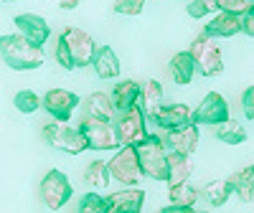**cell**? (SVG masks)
<instances>
[{
    "instance_id": "1",
    "label": "cell",
    "mask_w": 254,
    "mask_h": 213,
    "mask_svg": "<svg viewBox=\"0 0 254 213\" xmlns=\"http://www.w3.org/2000/svg\"><path fill=\"white\" fill-rule=\"evenodd\" d=\"M0 58H3V63H8L13 71H33L46 61L44 49L31 44V41L23 38L20 33L0 36Z\"/></svg>"
},
{
    "instance_id": "2",
    "label": "cell",
    "mask_w": 254,
    "mask_h": 213,
    "mask_svg": "<svg viewBox=\"0 0 254 213\" xmlns=\"http://www.w3.org/2000/svg\"><path fill=\"white\" fill-rule=\"evenodd\" d=\"M137 158L142 175L153 178V180H165L168 178V150H165V140L147 132V137L137 145Z\"/></svg>"
},
{
    "instance_id": "3",
    "label": "cell",
    "mask_w": 254,
    "mask_h": 213,
    "mask_svg": "<svg viewBox=\"0 0 254 213\" xmlns=\"http://www.w3.org/2000/svg\"><path fill=\"white\" fill-rule=\"evenodd\" d=\"M188 53L193 56V61H196V71H201L203 76H219L224 71L221 49H219V44L211 36L198 33L193 38V44H190Z\"/></svg>"
},
{
    "instance_id": "4",
    "label": "cell",
    "mask_w": 254,
    "mask_h": 213,
    "mask_svg": "<svg viewBox=\"0 0 254 213\" xmlns=\"http://www.w3.org/2000/svg\"><path fill=\"white\" fill-rule=\"evenodd\" d=\"M38 196H41V203L49 211H59L71 201L74 185L69 183V178L64 175L61 170H49L44 175V180H41V185H38Z\"/></svg>"
},
{
    "instance_id": "5",
    "label": "cell",
    "mask_w": 254,
    "mask_h": 213,
    "mask_svg": "<svg viewBox=\"0 0 254 213\" xmlns=\"http://www.w3.org/2000/svg\"><path fill=\"white\" fill-rule=\"evenodd\" d=\"M59 41L64 44V49L69 51V56L74 61V69L92 66V56L97 51V44H94V38L87 31H81L76 26H66V28L61 31Z\"/></svg>"
},
{
    "instance_id": "6",
    "label": "cell",
    "mask_w": 254,
    "mask_h": 213,
    "mask_svg": "<svg viewBox=\"0 0 254 213\" xmlns=\"http://www.w3.org/2000/svg\"><path fill=\"white\" fill-rule=\"evenodd\" d=\"M79 130L84 140H87V150H115V147H120L112 119H97V117L84 114Z\"/></svg>"
},
{
    "instance_id": "7",
    "label": "cell",
    "mask_w": 254,
    "mask_h": 213,
    "mask_svg": "<svg viewBox=\"0 0 254 213\" xmlns=\"http://www.w3.org/2000/svg\"><path fill=\"white\" fill-rule=\"evenodd\" d=\"M115 132H117L120 147H125V145L137 147L147 137V132H150V130H147V119L140 112L137 104L130 106V109H125V112H120V117L115 122Z\"/></svg>"
},
{
    "instance_id": "8",
    "label": "cell",
    "mask_w": 254,
    "mask_h": 213,
    "mask_svg": "<svg viewBox=\"0 0 254 213\" xmlns=\"http://www.w3.org/2000/svg\"><path fill=\"white\" fill-rule=\"evenodd\" d=\"M110 165V175L115 180H120L122 185H140L142 180V167H140V158H137V147L125 145L117 150V155L107 162Z\"/></svg>"
},
{
    "instance_id": "9",
    "label": "cell",
    "mask_w": 254,
    "mask_h": 213,
    "mask_svg": "<svg viewBox=\"0 0 254 213\" xmlns=\"http://www.w3.org/2000/svg\"><path fill=\"white\" fill-rule=\"evenodd\" d=\"M44 137L51 147H56V150L66 153V155H81L84 150H87V140H84L81 130L79 127H71V124H46L44 127Z\"/></svg>"
},
{
    "instance_id": "10",
    "label": "cell",
    "mask_w": 254,
    "mask_h": 213,
    "mask_svg": "<svg viewBox=\"0 0 254 213\" xmlns=\"http://www.w3.org/2000/svg\"><path fill=\"white\" fill-rule=\"evenodd\" d=\"M79 104H81L79 94L69 92V89H49L46 97L41 99V106H44L56 122H69Z\"/></svg>"
},
{
    "instance_id": "11",
    "label": "cell",
    "mask_w": 254,
    "mask_h": 213,
    "mask_svg": "<svg viewBox=\"0 0 254 213\" xmlns=\"http://www.w3.org/2000/svg\"><path fill=\"white\" fill-rule=\"evenodd\" d=\"M226 119H229V104L219 92L206 94L203 102L193 109V114H190V122L193 124H211V127H216Z\"/></svg>"
},
{
    "instance_id": "12",
    "label": "cell",
    "mask_w": 254,
    "mask_h": 213,
    "mask_svg": "<svg viewBox=\"0 0 254 213\" xmlns=\"http://www.w3.org/2000/svg\"><path fill=\"white\" fill-rule=\"evenodd\" d=\"M15 26H18L20 36L28 38L31 44H36L41 49H44V44L51 38V26L41 15H36V13H20V15H15Z\"/></svg>"
},
{
    "instance_id": "13",
    "label": "cell",
    "mask_w": 254,
    "mask_h": 213,
    "mask_svg": "<svg viewBox=\"0 0 254 213\" xmlns=\"http://www.w3.org/2000/svg\"><path fill=\"white\" fill-rule=\"evenodd\" d=\"M198 124H186L181 130H168L165 132V147L171 153H183V155H193L196 147H198Z\"/></svg>"
},
{
    "instance_id": "14",
    "label": "cell",
    "mask_w": 254,
    "mask_h": 213,
    "mask_svg": "<svg viewBox=\"0 0 254 213\" xmlns=\"http://www.w3.org/2000/svg\"><path fill=\"white\" fill-rule=\"evenodd\" d=\"M142 203H145V190L125 188L107 196V213H140Z\"/></svg>"
},
{
    "instance_id": "15",
    "label": "cell",
    "mask_w": 254,
    "mask_h": 213,
    "mask_svg": "<svg viewBox=\"0 0 254 213\" xmlns=\"http://www.w3.org/2000/svg\"><path fill=\"white\" fill-rule=\"evenodd\" d=\"M137 106H140V112L145 114V119H153L155 122L158 112L163 109V87H160V81L150 79V81L140 84Z\"/></svg>"
},
{
    "instance_id": "16",
    "label": "cell",
    "mask_w": 254,
    "mask_h": 213,
    "mask_svg": "<svg viewBox=\"0 0 254 213\" xmlns=\"http://www.w3.org/2000/svg\"><path fill=\"white\" fill-rule=\"evenodd\" d=\"M190 114H193V109H190L188 104H163V109L158 112L155 117V124L160 127V130H181V127L190 124Z\"/></svg>"
},
{
    "instance_id": "17",
    "label": "cell",
    "mask_w": 254,
    "mask_h": 213,
    "mask_svg": "<svg viewBox=\"0 0 254 213\" xmlns=\"http://www.w3.org/2000/svg\"><path fill=\"white\" fill-rule=\"evenodd\" d=\"M203 33L211 36V38H231V36L242 33V18L231 15V13H219L206 23Z\"/></svg>"
},
{
    "instance_id": "18",
    "label": "cell",
    "mask_w": 254,
    "mask_h": 213,
    "mask_svg": "<svg viewBox=\"0 0 254 213\" xmlns=\"http://www.w3.org/2000/svg\"><path fill=\"white\" fill-rule=\"evenodd\" d=\"M92 66H94V71H97L99 79H117L120 71H122L120 58H117V53L112 51V46L97 49L94 56H92Z\"/></svg>"
},
{
    "instance_id": "19",
    "label": "cell",
    "mask_w": 254,
    "mask_h": 213,
    "mask_svg": "<svg viewBox=\"0 0 254 213\" xmlns=\"http://www.w3.org/2000/svg\"><path fill=\"white\" fill-rule=\"evenodd\" d=\"M229 185H231V193H234L239 201L252 203L254 201V165H247V167L237 170V173L229 178Z\"/></svg>"
},
{
    "instance_id": "20",
    "label": "cell",
    "mask_w": 254,
    "mask_h": 213,
    "mask_svg": "<svg viewBox=\"0 0 254 213\" xmlns=\"http://www.w3.org/2000/svg\"><path fill=\"white\" fill-rule=\"evenodd\" d=\"M188 158L190 155H183V153H168V178H165L168 185H178L190 178L193 165H190Z\"/></svg>"
},
{
    "instance_id": "21",
    "label": "cell",
    "mask_w": 254,
    "mask_h": 213,
    "mask_svg": "<svg viewBox=\"0 0 254 213\" xmlns=\"http://www.w3.org/2000/svg\"><path fill=\"white\" fill-rule=\"evenodd\" d=\"M137 97H140V84L132 79H125L112 92V104L117 112H125V109H130V106L137 104Z\"/></svg>"
},
{
    "instance_id": "22",
    "label": "cell",
    "mask_w": 254,
    "mask_h": 213,
    "mask_svg": "<svg viewBox=\"0 0 254 213\" xmlns=\"http://www.w3.org/2000/svg\"><path fill=\"white\" fill-rule=\"evenodd\" d=\"M115 104H112V97L104 94V92H94L87 97L84 102V114L89 117H97V119H112L115 117Z\"/></svg>"
},
{
    "instance_id": "23",
    "label": "cell",
    "mask_w": 254,
    "mask_h": 213,
    "mask_svg": "<svg viewBox=\"0 0 254 213\" xmlns=\"http://www.w3.org/2000/svg\"><path fill=\"white\" fill-rule=\"evenodd\" d=\"M171 74H173V81L176 84H190L193 81V74H196V61L188 51H181L171 58Z\"/></svg>"
},
{
    "instance_id": "24",
    "label": "cell",
    "mask_w": 254,
    "mask_h": 213,
    "mask_svg": "<svg viewBox=\"0 0 254 213\" xmlns=\"http://www.w3.org/2000/svg\"><path fill=\"white\" fill-rule=\"evenodd\" d=\"M214 135L224 142V145H242L247 140V130H244V124H239L237 119H226L221 124L214 127Z\"/></svg>"
},
{
    "instance_id": "25",
    "label": "cell",
    "mask_w": 254,
    "mask_h": 213,
    "mask_svg": "<svg viewBox=\"0 0 254 213\" xmlns=\"http://www.w3.org/2000/svg\"><path fill=\"white\" fill-rule=\"evenodd\" d=\"M168 201L176 208H193L196 201H198V190L188 183H178V185H171L168 188Z\"/></svg>"
},
{
    "instance_id": "26",
    "label": "cell",
    "mask_w": 254,
    "mask_h": 213,
    "mask_svg": "<svg viewBox=\"0 0 254 213\" xmlns=\"http://www.w3.org/2000/svg\"><path fill=\"white\" fill-rule=\"evenodd\" d=\"M198 196H203V201L208 206H224L231 196V185H229V180H211L203 185Z\"/></svg>"
},
{
    "instance_id": "27",
    "label": "cell",
    "mask_w": 254,
    "mask_h": 213,
    "mask_svg": "<svg viewBox=\"0 0 254 213\" xmlns=\"http://www.w3.org/2000/svg\"><path fill=\"white\" fill-rule=\"evenodd\" d=\"M110 165L104 160H92L87 162V170H84V180L94 188H110Z\"/></svg>"
},
{
    "instance_id": "28",
    "label": "cell",
    "mask_w": 254,
    "mask_h": 213,
    "mask_svg": "<svg viewBox=\"0 0 254 213\" xmlns=\"http://www.w3.org/2000/svg\"><path fill=\"white\" fill-rule=\"evenodd\" d=\"M76 213H107V198L99 196V193H84Z\"/></svg>"
},
{
    "instance_id": "29",
    "label": "cell",
    "mask_w": 254,
    "mask_h": 213,
    "mask_svg": "<svg viewBox=\"0 0 254 213\" xmlns=\"http://www.w3.org/2000/svg\"><path fill=\"white\" fill-rule=\"evenodd\" d=\"M13 104H15V109H18V112L33 114L38 106H41V97H38L36 92H31V89H23V92H18V94H15Z\"/></svg>"
},
{
    "instance_id": "30",
    "label": "cell",
    "mask_w": 254,
    "mask_h": 213,
    "mask_svg": "<svg viewBox=\"0 0 254 213\" xmlns=\"http://www.w3.org/2000/svg\"><path fill=\"white\" fill-rule=\"evenodd\" d=\"M214 8H216V0H190V3L186 5L190 18H208L211 13H214Z\"/></svg>"
},
{
    "instance_id": "31",
    "label": "cell",
    "mask_w": 254,
    "mask_h": 213,
    "mask_svg": "<svg viewBox=\"0 0 254 213\" xmlns=\"http://www.w3.org/2000/svg\"><path fill=\"white\" fill-rule=\"evenodd\" d=\"M249 0H216V8L221 10V13H231V15H244L247 10H249Z\"/></svg>"
},
{
    "instance_id": "32",
    "label": "cell",
    "mask_w": 254,
    "mask_h": 213,
    "mask_svg": "<svg viewBox=\"0 0 254 213\" xmlns=\"http://www.w3.org/2000/svg\"><path fill=\"white\" fill-rule=\"evenodd\" d=\"M147 0H115V13L120 15H140Z\"/></svg>"
},
{
    "instance_id": "33",
    "label": "cell",
    "mask_w": 254,
    "mask_h": 213,
    "mask_svg": "<svg viewBox=\"0 0 254 213\" xmlns=\"http://www.w3.org/2000/svg\"><path fill=\"white\" fill-rule=\"evenodd\" d=\"M242 112L249 122H254V87H247L242 94Z\"/></svg>"
},
{
    "instance_id": "34",
    "label": "cell",
    "mask_w": 254,
    "mask_h": 213,
    "mask_svg": "<svg viewBox=\"0 0 254 213\" xmlns=\"http://www.w3.org/2000/svg\"><path fill=\"white\" fill-rule=\"evenodd\" d=\"M56 61L61 63V69H66V71H71L74 69V61H71V56H69V51L66 49H64V44H61V41H59V44H56Z\"/></svg>"
},
{
    "instance_id": "35",
    "label": "cell",
    "mask_w": 254,
    "mask_h": 213,
    "mask_svg": "<svg viewBox=\"0 0 254 213\" xmlns=\"http://www.w3.org/2000/svg\"><path fill=\"white\" fill-rule=\"evenodd\" d=\"M242 33H247V36L254 38V3H252L249 10L242 15Z\"/></svg>"
},
{
    "instance_id": "36",
    "label": "cell",
    "mask_w": 254,
    "mask_h": 213,
    "mask_svg": "<svg viewBox=\"0 0 254 213\" xmlns=\"http://www.w3.org/2000/svg\"><path fill=\"white\" fill-rule=\"evenodd\" d=\"M165 213H193V208H176V206H168V208H163Z\"/></svg>"
},
{
    "instance_id": "37",
    "label": "cell",
    "mask_w": 254,
    "mask_h": 213,
    "mask_svg": "<svg viewBox=\"0 0 254 213\" xmlns=\"http://www.w3.org/2000/svg\"><path fill=\"white\" fill-rule=\"evenodd\" d=\"M76 5H79V0H61V8L64 10H74Z\"/></svg>"
},
{
    "instance_id": "38",
    "label": "cell",
    "mask_w": 254,
    "mask_h": 213,
    "mask_svg": "<svg viewBox=\"0 0 254 213\" xmlns=\"http://www.w3.org/2000/svg\"><path fill=\"white\" fill-rule=\"evenodd\" d=\"M0 3H15V0H0Z\"/></svg>"
},
{
    "instance_id": "39",
    "label": "cell",
    "mask_w": 254,
    "mask_h": 213,
    "mask_svg": "<svg viewBox=\"0 0 254 213\" xmlns=\"http://www.w3.org/2000/svg\"><path fill=\"white\" fill-rule=\"evenodd\" d=\"M158 213H165V211H158Z\"/></svg>"
},
{
    "instance_id": "40",
    "label": "cell",
    "mask_w": 254,
    "mask_h": 213,
    "mask_svg": "<svg viewBox=\"0 0 254 213\" xmlns=\"http://www.w3.org/2000/svg\"><path fill=\"white\" fill-rule=\"evenodd\" d=\"M249 3H254V0H249Z\"/></svg>"
}]
</instances>
